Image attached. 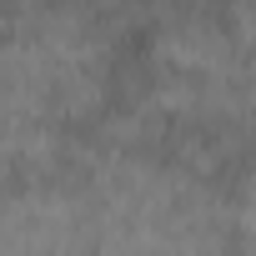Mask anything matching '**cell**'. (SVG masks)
Listing matches in <instances>:
<instances>
[{"label":"cell","instance_id":"1","mask_svg":"<svg viewBox=\"0 0 256 256\" xmlns=\"http://www.w3.org/2000/svg\"><path fill=\"white\" fill-rule=\"evenodd\" d=\"M256 136V50L231 20L176 10L141 66V151L206 176Z\"/></svg>","mask_w":256,"mask_h":256},{"label":"cell","instance_id":"2","mask_svg":"<svg viewBox=\"0 0 256 256\" xmlns=\"http://www.w3.org/2000/svg\"><path fill=\"white\" fill-rule=\"evenodd\" d=\"M0 256H96V216L86 186L20 181L0 191Z\"/></svg>","mask_w":256,"mask_h":256}]
</instances>
